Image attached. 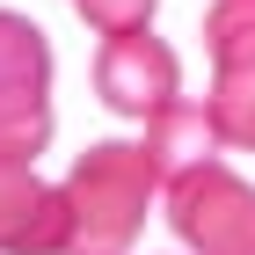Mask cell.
Returning <instances> with one entry per match:
<instances>
[{
	"label": "cell",
	"mask_w": 255,
	"mask_h": 255,
	"mask_svg": "<svg viewBox=\"0 0 255 255\" xmlns=\"http://www.w3.org/2000/svg\"><path fill=\"white\" fill-rule=\"evenodd\" d=\"M168 226L190 255H255V182H241L212 153L168 182Z\"/></svg>",
	"instance_id": "2"
},
{
	"label": "cell",
	"mask_w": 255,
	"mask_h": 255,
	"mask_svg": "<svg viewBox=\"0 0 255 255\" xmlns=\"http://www.w3.org/2000/svg\"><path fill=\"white\" fill-rule=\"evenodd\" d=\"M204 44H212V124L226 146L255 153V0H212L204 7Z\"/></svg>",
	"instance_id": "3"
},
{
	"label": "cell",
	"mask_w": 255,
	"mask_h": 255,
	"mask_svg": "<svg viewBox=\"0 0 255 255\" xmlns=\"http://www.w3.org/2000/svg\"><path fill=\"white\" fill-rule=\"evenodd\" d=\"M66 255H131L153 190H168L146 146L102 138L66 168Z\"/></svg>",
	"instance_id": "1"
},
{
	"label": "cell",
	"mask_w": 255,
	"mask_h": 255,
	"mask_svg": "<svg viewBox=\"0 0 255 255\" xmlns=\"http://www.w3.org/2000/svg\"><path fill=\"white\" fill-rule=\"evenodd\" d=\"M160 0H73V15L95 29V37H124V29H153Z\"/></svg>",
	"instance_id": "8"
},
{
	"label": "cell",
	"mask_w": 255,
	"mask_h": 255,
	"mask_svg": "<svg viewBox=\"0 0 255 255\" xmlns=\"http://www.w3.org/2000/svg\"><path fill=\"white\" fill-rule=\"evenodd\" d=\"M175 88H182V66H175V51L153 37V29H124V37H102V51H95V95L117 110V117H153L160 102H175Z\"/></svg>",
	"instance_id": "4"
},
{
	"label": "cell",
	"mask_w": 255,
	"mask_h": 255,
	"mask_svg": "<svg viewBox=\"0 0 255 255\" xmlns=\"http://www.w3.org/2000/svg\"><path fill=\"white\" fill-rule=\"evenodd\" d=\"M51 95V44L29 15L0 7V110L7 102H44Z\"/></svg>",
	"instance_id": "7"
},
{
	"label": "cell",
	"mask_w": 255,
	"mask_h": 255,
	"mask_svg": "<svg viewBox=\"0 0 255 255\" xmlns=\"http://www.w3.org/2000/svg\"><path fill=\"white\" fill-rule=\"evenodd\" d=\"M0 255H66V190L37 160H0Z\"/></svg>",
	"instance_id": "5"
},
{
	"label": "cell",
	"mask_w": 255,
	"mask_h": 255,
	"mask_svg": "<svg viewBox=\"0 0 255 255\" xmlns=\"http://www.w3.org/2000/svg\"><path fill=\"white\" fill-rule=\"evenodd\" d=\"M146 153H153V168H160V182H175V175H190V168H204V160L226 146L219 138V124H212V102H160L153 117H146V138H138Z\"/></svg>",
	"instance_id": "6"
}]
</instances>
